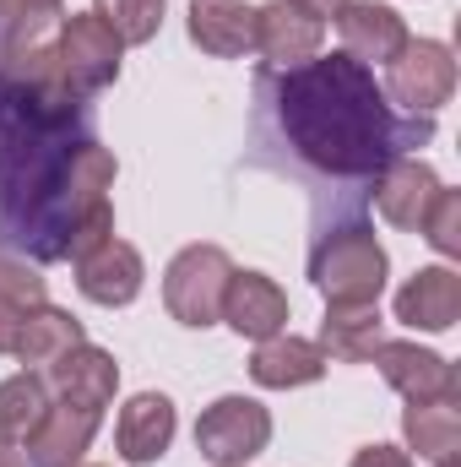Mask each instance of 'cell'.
Returning a JSON list of instances; mask_svg holds the SVG:
<instances>
[{
	"label": "cell",
	"instance_id": "cell-19",
	"mask_svg": "<svg viewBox=\"0 0 461 467\" xmlns=\"http://www.w3.org/2000/svg\"><path fill=\"white\" fill-rule=\"evenodd\" d=\"M77 343H87V332H82V321L71 316V310H55V305H38L27 321H22V332H16V343H11V358L16 364H55L60 353H71Z\"/></svg>",
	"mask_w": 461,
	"mask_h": 467
},
{
	"label": "cell",
	"instance_id": "cell-13",
	"mask_svg": "<svg viewBox=\"0 0 461 467\" xmlns=\"http://www.w3.org/2000/svg\"><path fill=\"white\" fill-rule=\"evenodd\" d=\"M396 321L413 332H451L461 321V277L451 266H424L396 288Z\"/></svg>",
	"mask_w": 461,
	"mask_h": 467
},
{
	"label": "cell",
	"instance_id": "cell-14",
	"mask_svg": "<svg viewBox=\"0 0 461 467\" xmlns=\"http://www.w3.org/2000/svg\"><path fill=\"white\" fill-rule=\"evenodd\" d=\"M435 196H440V174L424 158H391L374 180V207L396 229H418Z\"/></svg>",
	"mask_w": 461,
	"mask_h": 467
},
{
	"label": "cell",
	"instance_id": "cell-18",
	"mask_svg": "<svg viewBox=\"0 0 461 467\" xmlns=\"http://www.w3.org/2000/svg\"><path fill=\"white\" fill-rule=\"evenodd\" d=\"M93 435H98V413H82V408H49L44 419H38V430L22 441L27 446V467H77L87 457V446H93Z\"/></svg>",
	"mask_w": 461,
	"mask_h": 467
},
{
	"label": "cell",
	"instance_id": "cell-31",
	"mask_svg": "<svg viewBox=\"0 0 461 467\" xmlns=\"http://www.w3.org/2000/svg\"><path fill=\"white\" fill-rule=\"evenodd\" d=\"M440 467H456V462H440Z\"/></svg>",
	"mask_w": 461,
	"mask_h": 467
},
{
	"label": "cell",
	"instance_id": "cell-17",
	"mask_svg": "<svg viewBox=\"0 0 461 467\" xmlns=\"http://www.w3.org/2000/svg\"><path fill=\"white\" fill-rule=\"evenodd\" d=\"M190 44L201 55L239 60L255 49V5L244 0H190Z\"/></svg>",
	"mask_w": 461,
	"mask_h": 467
},
{
	"label": "cell",
	"instance_id": "cell-15",
	"mask_svg": "<svg viewBox=\"0 0 461 467\" xmlns=\"http://www.w3.org/2000/svg\"><path fill=\"white\" fill-rule=\"evenodd\" d=\"M326 348L310 343V337H293V332H277L266 343H255L250 353V380L266 386V391H293V386H315L326 375Z\"/></svg>",
	"mask_w": 461,
	"mask_h": 467
},
{
	"label": "cell",
	"instance_id": "cell-5",
	"mask_svg": "<svg viewBox=\"0 0 461 467\" xmlns=\"http://www.w3.org/2000/svg\"><path fill=\"white\" fill-rule=\"evenodd\" d=\"M385 93L407 109V115H435L440 104H451L456 93V60L440 38H407L391 60H385Z\"/></svg>",
	"mask_w": 461,
	"mask_h": 467
},
{
	"label": "cell",
	"instance_id": "cell-4",
	"mask_svg": "<svg viewBox=\"0 0 461 467\" xmlns=\"http://www.w3.org/2000/svg\"><path fill=\"white\" fill-rule=\"evenodd\" d=\"M119 55L125 44L115 38V27L98 16V11H71L60 22V38H55V60H60V77L77 99H93L104 88L119 82Z\"/></svg>",
	"mask_w": 461,
	"mask_h": 467
},
{
	"label": "cell",
	"instance_id": "cell-8",
	"mask_svg": "<svg viewBox=\"0 0 461 467\" xmlns=\"http://www.w3.org/2000/svg\"><path fill=\"white\" fill-rule=\"evenodd\" d=\"M321 38H326V16L304 11L299 0L255 5V49H261L271 66L293 71V66L315 60V55H321Z\"/></svg>",
	"mask_w": 461,
	"mask_h": 467
},
{
	"label": "cell",
	"instance_id": "cell-6",
	"mask_svg": "<svg viewBox=\"0 0 461 467\" xmlns=\"http://www.w3.org/2000/svg\"><path fill=\"white\" fill-rule=\"evenodd\" d=\"M271 441V413L255 397H218L196 419V451L212 467H250Z\"/></svg>",
	"mask_w": 461,
	"mask_h": 467
},
{
	"label": "cell",
	"instance_id": "cell-24",
	"mask_svg": "<svg viewBox=\"0 0 461 467\" xmlns=\"http://www.w3.org/2000/svg\"><path fill=\"white\" fill-rule=\"evenodd\" d=\"M163 5L169 0H93V11L115 27L119 44H152L163 27Z\"/></svg>",
	"mask_w": 461,
	"mask_h": 467
},
{
	"label": "cell",
	"instance_id": "cell-28",
	"mask_svg": "<svg viewBox=\"0 0 461 467\" xmlns=\"http://www.w3.org/2000/svg\"><path fill=\"white\" fill-rule=\"evenodd\" d=\"M347 467H413V457H407L402 446H380V441H374V446H358Z\"/></svg>",
	"mask_w": 461,
	"mask_h": 467
},
{
	"label": "cell",
	"instance_id": "cell-30",
	"mask_svg": "<svg viewBox=\"0 0 461 467\" xmlns=\"http://www.w3.org/2000/svg\"><path fill=\"white\" fill-rule=\"evenodd\" d=\"M0 467H27V457H22L16 446H5V441H0Z\"/></svg>",
	"mask_w": 461,
	"mask_h": 467
},
{
	"label": "cell",
	"instance_id": "cell-10",
	"mask_svg": "<svg viewBox=\"0 0 461 467\" xmlns=\"http://www.w3.org/2000/svg\"><path fill=\"white\" fill-rule=\"evenodd\" d=\"M218 321H229L239 337L266 343V337L288 332V294H282L266 272H239V266H233L229 288H223V316H218Z\"/></svg>",
	"mask_w": 461,
	"mask_h": 467
},
{
	"label": "cell",
	"instance_id": "cell-9",
	"mask_svg": "<svg viewBox=\"0 0 461 467\" xmlns=\"http://www.w3.org/2000/svg\"><path fill=\"white\" fill-rule=\"evenodd\" d=\"M66 408H82V413H104L119 391V364L109 348L98 343H77L71 353H60L49 364V380H44Z\"/></svg>",
	"mask_w": 461,
	"mask_h": 467
},
{
	"label": "cell",
	"instance_id": "cell-27",
	"mask_svg": "<svg viewBox=\"0 0 461 467\" xmlns=\"http://www.w3.org/2000/svg\"><path fill=\"white\" fill-rule=\"evenodd\" d=\"M60 0H0V27H22V22H44L55 16Z\"/></svg>",
	"mask_w": 461,
	"mask_h": 467
},
{
	"label": "cell",
	"instance_id": "cell-20",
	"mask_svg": "<svg viewBox=\"0 0 461 467\" xmlns=\"http://www.w3.org/2000/svg\"><path fill=\"white\" fill-rule=\"evenodd\" d=\"M402 435H407V451H418L424 462H456L461 451V413L456 402H407L402 413Z\"/></svg>",
	"mask_w": 461,
	"mask_h": 467
},
{
	"label": "cell",
	"instance_id": "cell-2",
	"mask_svg": "<svg viewBox=\"0 0 461 467\" xmlns=\"http://www.w3.org/2000/svg\"><path fill=\"white\" fill-rule=\"evenodd\" d=\"M310 277H315V288L332 310L337 305H380L391 261H385V244L369 229H337L315 244Z\"/></svg>",
	"mask_w": 461,
	"mask_h": 467
},
{
	"label": "cell",
	"instance_id": "cell-22",
	"mask_svg": "<svg viewBox=\"0 0 461 467\" xmlns=\"http://www.w3.org/2000/svg\"><path fill=\"white\" fill-rule=\"evenodd\" d=\"M38 305H49V283H44L27 261L0 255V353H11L22 321H27Z\"/></svg>",
	"mask_w": 461,
	"mask_h": 467
},
{
	"label": "cell",
	"instance_id": "cell-23",
	"mask_svg": "<svg viewBox=\"0 0 461 467\" xmlns=\"http://www.w3.org/2000/svg\"><path fill=\"white\" fill-rule=\"evenodd\" d=\"M44 413H49V386H44L33 369L0 380V441H5V446H22V441L38 430Z\"/></svg>",
	"mask_w": 461,
	"mask_h": 467
},
{
	"label": "cell",
	"instance_id": "cell-16",
	"mask_svg": "<svg viewBox=\"0 0 461 467\" xmlns=\"http://www.w3.org/2000/svg\"><path fill=\"white\" fill-rule=\"evenodd\" d=\"M337 33H343V55L364 60V66H385L407 44V22L391 5H374V0H343L337 5Z\"/></svg>",
	"mask_w": 461,
	"mask_h": 467
},
{
	"label": "cell",
	"instance_id": "cell-12",
	"mask_svg": "<svg viewBox=\"0 0 461 467\" xmlns=\"http://www.w3.org/2000/svg\"><path fill=\"white\" fill-rule=\"evenodd\" d=\"M174 430H179L174 402H169L163 391H136L115 419V446L130 467H147L174 446Z\"/></svg>",
	"mask_w": 461,
	"mask_h": 467
},
{
	"label": "cell",
	"instance_id": "cell-1",
	"mask_svg": "<svg viewBox=\"0 0 461 467\" xmlns=\"http://www.w3.org/2000/svg\"><path fill=\"white\" fill-rule=\"evenodd\" d=\"M277 119L304 163L343 180L380 174L391 158H402V147L429 136V119L402 125L391 115L385 88L353 55H315L293 66L277 88Z\"/></svg>",
	"mask_w": 461,
	"mask_h": 467
},
{
	"label": "cell",
	"instance_id": "cell-7",
	"mask_svg": "<svg viewBox=\"0 0 461 467\" xmlns=\"http://www.w3.org/2000/svg\"><path fill=\"white\" fill-rule=\"evenodd\" d=\"M374 364L385 375L391 391H402L407 402H461V380L456 364L440 358L435 348H418V343H380Z\"/></svg>",
	"mask_w": 461,
	"mask_h": 467
},
{
	"label": "cell",
	"instance_id": "cell-3",
	"mask_svg": "<svg viewBox=\"0 0 461 467\" xmlns=\"http://www.w3.org/2000/svg\"><path fill=\"white\" fill-rule=\"evenodd\" d=\"M229 277H233V261L223 244H185L169 261V272H163V305H169V316L179 327H190V332L218 327Z\"/></svg>",
	"mask_w": 461,
	"mask_h": 467
},
{
	"label": "cell",
	"instance_id": "cell-29",
	"mask_svg": "<svg viewBox=\"0 0 461 467\" xmlns=\"http://www.w3.org/2000/svg\"><path fill=\"white\" fill-rule=\"evenodd\" d=\"M299 5H304V11H315V16H337V5H343V0H299Z\"/></svg>",
	"mask_w": 461,
	"mask_h": 467
},
{
	"label": "cell",
	"instance_id": "cell-21",
	"mask_svg": "<svg viewBox=\"0 0 461 467\" xmlns=\"http://www.w3.org/2000/svg\"><path fill=\"white\" fill-rule=\"evenodd\" d=\"M385 337H380V305H326V327H321V348L326 358H343V364H364L374 358Z\"/></svg>",
	"mask_w": 461,
	"mask_h": 467
},
{
	"label": "cell",
	"instance_id": "cell-32",
	"mask_svg": "<svg viewBox=\"0 0 461 467\" xmlns=\"http://www.w3.org/2000/svg\"><path fill=\"white\" fill-rule=\"evenodd\" d=\"M77 467H87V462H77Z\"/></svg>",
	"mask_w": 461,
	"mask_h": 467
},
{
	"label": "cell",
	"instance_id": "cell-26",
	"mask_svg": "<svg viewBox=\"0 0 461 467\" xmlns=\"http://www.w3.org/2000/svg\"><path fill=\"white\" fill-rule=\"evenodd\" d=\"M104 239H115V207H109V202H104V207H93V213H87L77 229L66 234L60 255H66V261H82V255H93Z\"/></svg>",
	"mask_w": 461,
	"mask_h": 467
},
{
	"label": "cell",
	"instance_id": "cell-11",
	"mask_svg": "<svg viewBox=\"0 0 461 467\" xmlns=\"http://www.w3.org/2000/svg\"><path fill=\"white\" fill-rule=\"evenodd\" d=\"M141 283H147V261H141V250L125 244V239H104L93 255L77 261V288H82V299H93V305H104V310L130 305V299L141 294Z\"/></svg>",
	"mask_w": 461,
	"mask_h": 467
},
{
	"label": "cell",
	"instance_id": "cell-25",
	"mask_svg": "<svg viewBox=\"0 0 461 467\" xmlns=\"http://www.w3.org/2000/svg\"><path fill=\"white\" fill-rule=\"evenodd\" d=\"M418 234H424L440 255H461V196H456V191H446V185H440V196L429 202V213H424Z\"/></svg>",
	"mask_w": 461,
	"mask_h": 467
}]
</instances>
